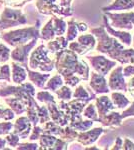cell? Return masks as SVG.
Listing matches in <instances>:
<instances>
[{
	"instance_id": "8fae6325",
	"label": "cell",
	"mask_w": 134,
	"mask_h": 150,
	"mask_svg": "<svg viewBox=\"0 0 134 150\" xmlns=\"http://www.w3.org/2000/svg\"><path fill=\"white\" fill-rule=\"evenodd\" d=\"M36 41H37V38L32 39L28 44H23V45L16 46L15 49L11 52V58L14 61H17V62H19V63L26 64L29 52H30V50L32 49L34 46H35Z\"/></svg>"
},
{
	"instance_id": "f35d334b",
	"label": "cell",
	"mask_w": 134,
	"mask_h": 150,
	"mask_svg": "<svg viewBox=\"0 0 134 150\" xmlns=\"http://www.w3.org/2000/svg\"><path fill=\"white\" fill-rule=\"evenodd\" d=\"M0 80L10 81V67L8 64H4L0 68Z\"/></svg>"
},
{
	"instance_id": "1f68e13d",
	"label": "cell",
	"mask_w": 134,
	"mask_h": 150,
	"mask_svg": "<svg viewBox=\"0 0 134 150\" xmlns=\"http://www.w3.org/2000/svg\"><path fill=\"white\" fill-rule=\"evenodd\" d=\"M63 83H64V81H63V78H62L61 75L56 74L50 79L49 81H48L47 85H46V89L55 92L57 89H59L60 87L63 85Z\"/></svg>"
},
{
	"instance_id": "d6a6232c",
	"label": "cell",
	"mask_w": 134,
	"mask_h": 150,
	"mask_svg": "<svg viewBox=\"0 0 134 150\" xmlns=\"http://www.w3.org/2000/svg\"><path fill=\"white\" fill-rule=\"evenodd\" d=\"M67 35L66 39L67 41H73L75 38L78 36V29H77V22H75L73 19L69 20L67 22Z\"/></svg>"
},
{
	"instance_id": "7c38bea8",
	"label": "cell",
	"mask_w": 134,
	"mask_h": 150,
	"mask_svg": "<svg viewBox=\"0 0 134 150\" xmlns=\"http://www.w3.org/2000/svg\"><path fill=\"white\" fill-rule=\"evenodd\" d=\"M102 133H104V129L102 127H97L91 130L88 129L86 131L78 132L76 139L80 144L84 145V146H89L100 137Z\"/></svg>"
},
{
	"instance_id": "ffe728a7",
	"label": "cell",
	"mask_w": 134,
	"mask_h": 150,
	"mask_svg": "<svg viewBox=\"0 0 134 150\" xmlns=\"http://www.w3.org/2000/svg\"><path fill=\"white\" fill-rule=\"evenodd\" d=\"M26 70L21 65L13 62L12 63V80L17 84L23 83V81L26 79Z\"/></svg>"
},
{
	"instance_id": "9f6ffc18",
	"label": "cell",
	"mask_w": 134,
	"mask_h": 150,
	"mask_svg": "<svg viewBox=\"0 0 134 150\" xmlns=\"http://www.w3.org/2000/svg\"><path fill=\"white\" fill-rule=\"evenodd\" d=\"M133 48H134V36H133Z\"/></svg>"
},
{
	"instance_id": "11a10c76",
	"label": "cell",
	"mask_w": 134,
	"mask_h": 150,
	"mask_svg": "<svg viewBox=\"0 0 134 150\" xmlns=\"http://www.w3.org/2000/svg\"><path fill=\"white\" fill-rule=\"evenodd\" d=\"M130 92L132 93V95H134V90H130Z\"/></svg>"
},
{
	"instance_id": "8d00e7d4",
	"label": "cell",
	"mask_w": 134,
	"mask_h": 150,
	"mask_svg": "<svg viewBox=\"0 0 134 150\" xmlns=\"http://www.w3.org/2000/svg\"><path fill=\"white\" fill-rule=\"evenodd\" d=\"M80 77L77 76V75L75 74H72V75H67V76H64L63 77V81H64V83L68 85L69 87H74L76 86L77 84L80 82Z\"/></svg>"
},
{
	"instance_id": "2e32d148",
	"label": "cell",
	"mask_w": 134,
	"mask_h": 150,
	"mask_svg": "<svg viewBox=\"0 0 134 150\" xmlns=\"http://www.w3.org/2000/svg\"><path fill=\"white\" fill-rule=\"evenodd\" d=\"M98 122H100L103 126L107 127H118L121 125L122 118H121V113L116 112L112 110L109 113H107L105 116L99 118Z\"/></svg>"
},
{
	"instance_id": "83f0119b",
	"label": "cell",
	"mask_w": 134,
	"mask_h": 150,
	"mask_svg": "<svg viewBox=\"0 0 134 150\" xmlns=\"http://www.w3.org/2000/svg\"><path fill=\"white\" fill-rule=\"evenodd\" d=\"M52 22H53V27H54V31L55 34L57 36H62L66 31V27H67V23L63 20L62 18L59 17H54L52 18Z\"/></svg>"
},
{
	"instance_id": "603a6c76",
	"label": "cell",
	"mask_w": 134,
	"mask_h": 150,
	"mask_svg": "<svg viewBox=\"0 0 134 150\" xmlns=\"http://www.w3.org/2000/svg\"><path fill=\"white\" fill-rule=\"evenodd\" d=\"M115 60L121 64H134V48L133 49L124 48Z\"/></svg>"
},
{
	"instance_id": "4fadbf2b",
	"label": "cell",
	"mask_w": 134,
	"mask_h": 150,
	"mask_svg": "<svg viewBox=\"0 0 134 150\" xmlns=\"http://www.w3.org/2000/svg\"><path fill=\"white\" fill-rule=\"evenodd\" d=\"M103 26H104V28H105V30L112 36V37L116 38V39H119L124 45H126V46H130L131 45L132 36H131L130 33L125 32V31H123V30H118V29L114 30L110 26V24H109L108 18L106 17V15L103 16Z\"/></svg>"
},
{
	"instance_id": "e0dca14e",
	"label": "cell",
	"mask_w": 134,
	"mask_h": 150,
	"mask_svg": "<svg viewBox=\"0 0 134 150\" xmlns=\"http://www.w3.org/2000/svg\"><path fill=\"white\" fill-rule=\"evenodd\" d=\"M134 8V2L132 0H115L112 4L105 7H102L103 12L119 11V10H129Z\"/></svg>"
},
{
	"instance_id": "c3c4849f",
	"label": "cell",
	"mask_w": 134,
	"mask_h": 150,
	"mask_svg": "<svg viewBox=\"0 0 134 150\" xmlns=\"http://www.w3.org/2000/svg\"><path fill=\"white\" fill-rule=\"evenodd\" d=\"M17 149H38V145L36 143H24L19 145Z\"/></svg>"
},
{
	"instance_id": "b9f144b4",
	"label": "cell",
	"mask_w": 134,
	"mask_h": 150,
	"mask_svg": "<svg viewBox=\"0 0 134 150\" xmlns=\"http://www.w3.org/2000/svg\"><path fill=\"white\" fill-rule=\"evenodd\" d=\"M13 128L11 122H0V135H7Z\"/></svg>"
},
{
	"instance_id": "cb8c5ba5",
	"label": "cell",
	"mask_w": 134,
	"mask_h": 150,
	"mask_svg": "<svg viewBox=\"0 0 134 150\" xmlns=\"http://www.w3.org/2000/svg\"><path fill=\"white\" fill-rule=\"evenodd\" d=\"M56 36L55 34V31H54V27H53V22H52V19H50L44 27L42 28L41 32H39V37L42 38L43 40L46 41H50L52 40Z\"/></svg>"
},
{
	"instance_id": "8992f818",
	"label": "cell",
	"mask_w": 134,
	"mask_h": 150,
	"mask_svg": "<svg viewBox=\"0 0 134 150\" xmlns=\"http://www.w3.org/2000/svg\"><path fill=\"white\" fill-rule=\"evenodd\" d=\"M104 15L109 18L112 22V26L118 30H131L133 28L134 12H125V13H111L104 12Z\"/></svg>"
},
{
	"instance_id": "60d3db41",
	"label": "cell",
	"mask_w": 134,
	"mask_h": 150,
	"mask_svg": "<svg viewBox=\"0 0 134 150\" xmlns=\"http://www.w3.org/2000/svg\"><path fill=\"white\" fill-rule=\"evenodd\" d=\"M6 142L8 143L9 146H12V147H16L17 145L19 143V136L15 133H8L6 136Z\"/></svg>"
},
{
	"instance_id": "7402d4cb",
	"label": "cell",
	"mask_w": 134,
	"mask_h": 150,
	"mask_svg": "<svg viewBox=\"0 0 134 150\" xmlns=\"http://www.w3.org/2000/svg\"><path fill=\"white\" fill-rule=\"evenodd\" d=\"M72 96L74 97L75 99H81V100H84L86 102H90L91 100H93L97 97L96 94L94 92H88L86 89L84 88L83 86H78L76 89H75V92L72 94Z\"/></svg>"
},
{
	"instance_id": "db71d44e",
	"label": "cell",
	"mask_w": 134,
	"mask_h": 150,
	"mask_svg": "<svg viewBox=\"0 0 134 150\" xmlns=\"http://www.w3.org/2000/svg\"><path fill=\"white\" fill-rule=\"evenodd\" d=\"M5 145H6V139L0 138V149H3Z\"/></svg>"
},
{
	"instance_id": "ac0fdd59",
	"label": "cell",
	"mask_w": 134,
	"mask_h": 150,
	"mask_svg": "<svg viewBox=\"0 0 134 150\" xmlns=\"http://www.w3.org/2000/svg\"><path fill=\"white\" fill-rule=\"evenodd\" d=\"M68 46V41L63 36H58L55 40H50L47 44V49L50 53H57Z\"/></svg>"
},
{
	"instance_id": "9a60e30c",
	"label": "cell",
	"mask_w": 134,
	"mask_h": 150,
	"mask_svg": "<svg viewBox=\"0 0 134 150\" xmlns=\"http://www.w3.org/2000/svg\"><path fill=\"white\" fill-rule=\"evenodd\" d=\"M32 123L28 119V117L21 116L16 120L14 124V133L19 136V138H27L30 133Z\"/></svg>"
},
{
	"instance_id": "d590c367",
	"label": "cell",
	"mask_w": 134,
	"mask_h": 150,
	"mask_svg": "<svg viewBox=\"0 0 134 150\" xmlns=\"http://www.w3.org/2000/svg\"><path fill=\"white\" fill-rule=\"evenodd\" d=\"M68 48L70 50H72L73 52H75L77 55H84L89 51L86 47H84L83 45H81L79 42H72L68 45Z\"/></svg>"
},
{
	"instance_id": "7bdbcfd3",
	"label": "cell",
	"mask_w": 134,
	"mask_h": 150,
	"mask_svg": "<svg viewBox=\"0 0 134 150\" xmlns=\"http://www.w3.org/2000/svg\"><path fill=\"white\" fill-rule=\"evenodd\" d=\"M43 133V129L41 128L40 126H37V125H34V128L32 130V133H31L30 137H29V139L31 140V141H34V140H37L39 139L40 135Z\"/></svg>"
},
{
	"instance_id": "f907efd6",
	"label": "cell",
	"mask_w": 134,
	"mask_h": 150,
	"mask_svg": "<svg viewBox=\"0 0 134 150\" xmlns=\"http://www.w3.org/2000/svg\"><path fill=\"white\" fill-rule=\"evenodd\" d=\"M77 29H78V32H86L88 30V26L86 23L77 22Z\"/></svg>"
},
{
	"instance_id": "f1b7e54d",
	"label": "cell",
	"mask_w": 134,
	"mask_h": 150,
	"mask_svg": "<svg viewBox=\"0 0 134 150\" xmlns=\"http://www.w3.org/2000/svg\"><path fill=\"white\" fill-rule=\"evenodd\" d=\"M43 133L46 134H51V135H59L61 132L62 127L60 125L56 124L53 121H47L45 123H43Z\"/></svg>"
},
{
	"instance_id": "4dcf8cb0",
	"label": "cell",
	"mask_w": 134,
	"mask_h": 150,
	"mask_svg": "<svg viewBox=\"0 0 134 150\" xmlns=\"http://www.w3.org/2000/svg\"><path fill=\"white\" fill-rule=\"evenodd\" d=\"M94 121L93 120H80L78 122H73V123H69V126L72 127L73 129L77 130L78 132H81V131H86V130L90 129V128L92 127V125H93Z\"/></svg>"
},
{
	"instance_id": "7a4b0ae2",
	"label": "cell",
	"mask_w": 134,
	"mask_h": 150,
	"mask_svg": "<svg viewBox=\"0 0 134 150\" xmlns=\"http://www.w3.org/2000/svg\"><path fill=\"white\" fill-rule=\"evenodd\" d=\"M78 55L72 50L65 49L55 53V67L62 77L77 73L80 65Z\"/></svg>"
},
{
	"instance_id": "836d02e7",
	"label": "cell",
	"mask_w": 134,
	"mask_h": 150,
	"mask_svg": "<svg viewBox=\"0 0 134 150\" xmlns=\"http://www.w3.org/2000/svg\"><path fill=\"white\" fill-rule=\"evenodd\" d=\"M56 95L58 96V98L62 101H69L72 98V90L70 89L69 86H61L59 88V90H56Z\"/></svg>"
},
{
	"instance_id": "e575fe53",
	"label": "cell",
	"mask_w": 134,
	"mask_h": 150,
	"mask_svg": "<svg viewBox=\"0 0 134 150\" xmlns=\"http://www.w3.org/2000/svg\"><path fill=\"white\" fill-rule=\"evenodd\" d=\"M36 98H37V100H39L40 102L45 103V104L56 102L54 96L51 95L48 91H40V92H38L37 95H36Z\"/></svg>"
},
{
	"instance_id": "3957f363",
	"label": "cell",
	"mask_w": 134,
	"mask_h": 150,
	"mask_svg": "<svg viewBox=\"0 0 134 150\" xmlns=\"http://www.w3.org/2000/svg\"><path fill=\"white\" fill-rule=\"evenodd\" d=\"M39 26L36 27H28L23 29H17L15 31H11L8 33H3L1 35L3 39L7 44L10 46H19V45L26 44V42L29 40L35 39L39 37Z\"/></svg>"
},
{
	"instance_id": "484cf974",
	"label": "cell",
	"mask_w": 134,
	"mask_h": 150,
	"mask_svg": "<svg viewBox=\"0 0 134 150\" xmlns=\"http://www.w3.org/2000/svg\"><path fill=\"white\" fill-rule=\"evenodd\" d=\"M77 135H78V131H77V130L73 129L69 125H66V126H64V128L62 127L59 136H60V138L65 140V141L71 142L77 138Z\"/></svg>"
},
{
	"instance_id": "681fc988",
	"label": "cell",
	"mask_w": 134,
	"mask_h": 150,
	"mask_svg": "<svg viewBox=\"0 0 134 150\" xmlns=\"http://www.w3.org/2000/svg\"><path fill=\"white\" fill-rule=\"evenodd\" d=\"M122 144H123V140L121 137H116L115 139V144H114V147H112L113 150H121L122 149Z\"/></svg>"
},
{
	"instance_id": "680465c9",
	"label": "cell",
	"mask_w": 134,
	"mask_h": 150,
	"mask_svg": "<svg viewBox=\"0 0 134 150\" xmlns=\"http://www.w3.org/2000/svg\"><path fill=\"white\" fill-rule=\"evenodd\" d=\"M132 1H133V2H134V0H132Z\"/></svg>"
},
{
	"instance_id": "277c9868",
	"label": "cell",
	"mask_w": 134,
	"mask_h": 150,
	"mask_svg": "<svg viewBox=\"0 0 134 150\" xmlns=\"http://www.w3.org/2000/svg\"><path fill=\"white\" fill-rule=\"evenodd\" d=\"M49 51L45 45H40L30 55L29 65L32 69L50 72L55 67V59L49 58Z\"/></svg>"
},
{
	"instance_id": "52a82bcc",
	"label": "cell",
	"mask_w": 134,
	"mask_h": 150,
	"mask_svg": "<svg viewBox=\"0 0 134 150\" xmlns=\"http://www.w3.org/2000/svg\"><path fill=\"white\" fill-rule=\"evenodd\" d=\"M123 66H118L111 71L108 78V87L113 91H124L127 92V83L124 79V75L122 73Z\"/></svg>"
},
{
	"instance_id": "44dd1931",
	"label": "cell",
	"mask_w": 134,
	"mask_h": 150,
	"mask_svg": "<svg viewBox=\"0 0 134 150\" xmlns=\"http://www.w3.org/2000/svg\"><path fill=\"white\" fill-rule=\"evenodd\" d=\"M111 100L113 102L114 106L119 108V109H125L131 103L130 100L124 94L118 92V91H114L111 94Z\"/></svg>"
},
{
	"instance_id": "d4e9b609",
	"label": "cell",
	"mask_w": 134,
	"mask_h": 150,
	"mask_svg": "<svg viewBox=\"0 0 134 150\" xmlns=\"http://www.w3.org/2000/svg\"><path fill=\"white\" fill-rule=\"evenodd\" d=\"M5 102L8 104V105L11 107V109H13L14 112L18 115L22 114L23 112L26 111V106L24 105V103L20 100V99L17 98V97L5 99Z\"/></svg>"
},
{
	"instance_id": "5b68a950",
	"label": "cell",
	"mask_w": 134,
	"mask_h": 150,
	"mask_svg": "<svg viewBox=\"0 0 134 150\" xmlns=\"http://www.w3.org/2000/svg\"><path fill=\"white\" fill-rule=\"evenodd\" d=\"M27 22L25 15L20 10L6 8L2 12L0 17V29H5L13 27L20 24H25Z\"/></svg>"
},
{
	"instance_id": "6f0895ef",
	"label": "cell",
	"mask_w": 134,
	"mask_h": 150,
	"mask_svg": "<svg viewBox=\"0 0 134 150\" xmlns=\"http://www.w3.org/2000/svg\"><path fill=\"white\" fill-rule=\"evenodd\" d=\"M133 26H134V21H133Z\"/></svg>"
},
{
	"instance_id": "ba28073f",
	"label": "cell",
	"mask_w": 134,
	"mask_h": 150,
	"mask_svg": "<svg viewBox=\"0 0 134 150\" xmlns=\"http://www.w3.org/2000/svg\"><path fill=\"white\" fill-rule=\"evenodd\" d=\"M88 60L91 64V66L93 67V69L97 73L102 74V75H107L109 73V71L116 66V61H112V60L107 59L105 56H90L88 57Z\"/></svg>"
},
{
	"instance_id": "4316f807",
	"label": "cell",
	"mask_w": 134,
	"mask_h": 150,
	"mask_svg": "<svg viewBox=\"0 0 134 150\" xmlns=\"http://www.w3.org/2000/svg\"><path fill=\"white\" fill-rule=\"evenodd\" d=\"M82 114L85 118L90 120H93V121H98V113H97L96 106L92 103H87V105L84 107L83 111H82Z\"/></svg>"
},
{
	"instance_id": "816d5d0a",
	"label": "cell",
	"mask_w": 134,
	"mask_h": 150,
	"mask_svg": "<svg viewBox=\"0 0 134 150\" xmlns=\"http://www.w3.org/2000/svg\"><path fill=\"white\" fill-rule=\"evenodd\" d=\"M72 0H60V6L62 7H70Z\"/></svg>"
},
{
	"instance_id": "74e56055",
	"label": "cell",
	"mask_w": 134,
	"mask_h": 150,
	"mask_svg": "<svg viewBox=\"0 0 134 150\" xmlns=\"http://www.w3.org/2000/svg\"><path fill=\"white\" fill-rule=\"evenodd\" d=\"M14 118V112L9 108L0 105V120H11Z\"/></svg>"
},
{
	"instance_id": "ee69618b",
	"label": "cell",
	"mask_w": 134,
	"mask_h": 150,
	"mask_svg": "<svg viewBox=\"0 0 134 150\" xmlns=\"http://www.w3.org/2000/svg\"><path fill=\"white\" fill-rule=\"evenodd\" d=\"M130 104L131 105L129 106L128 108H125V110L121 113V118H122V120L127 117H130V116H134V101Z\"/></svg>"
},
{
	"instance_id": "5bb4252c",
	"label": "cell",
	"mask_w": 134,
	"mask_h": 150,
	"mask_svg": "<svg viewBox=\"0 0 134 150\" xmlns=\"http://www.w3.org/2000/svg\"><path fill=\"white\" fill-rule=\"evenodd\" d=\"M95 100H96V105L95 106H96L99 118L103 117L107 113L115 109V106H114L113 102H112L111 98H109L107 95H102L99 96V97H96Z\"/></svg>"
},
{
	"instance_id": "f5cc1de1",
	"label": "cell",
	"mask_w": 134,
	"mask_h": 150,
	"mask_svg": "<svg viewBox=\"0 0 134 150\" xmlns=\"http://www.w3.org/2000/svg\"><path fill=\"white\" fill-rule=\"evenodd\" d=\"M127 88L129 90H134V76L130 79V81L127 83Z\"/></svg>"
},
{
	"instance_id": "7dc6e473",
	"label": "cell",
	"mask_w": 134,
	"mask_h": 150,
	"mask_svg": "<svg viewBox=\"0 0 134 150\" xmlns=\"http://www.w3.org/2000/svg\"><path fill=\"white\" fill-rule=\"evenodd\" d=\"M122 149H125V150L132 149V150H134V143L131 141L130 139H128L127 137H125V138H124V143L122 144Z\"/></svg>"
},
{
	"instance_id": "f546056e",
	"label": "cell",
	"mask_w": 134,
	"mask_h": 150,
	"mask_svg": "<svg viewBox=\"0 0 134 150\" xmlns=\"http://www.w3.org/2000/svg\"><path fill=\"white\" fill-rule=\"evenodd\" d=\"M78 42L81 45H83L84 47H86L87 49L91 50L95 47L96 44V39H95V36L93 34H85L81 35L78 37Z\"/></svg>"
},
{
	"instance_id": "ab89813d",
	"label": "cell",
	"mask_w": 134,
	"mask_h": 150,
	"mask_svg": "<svg viewBox=\"0 0 134 150\" xmlns=\"http://www.w3.org/2000/svg\"><path fill=\"white\" fill-rule=\"evenodd\" d=\"M10 57V49L4 44H0V62H6Z\"/></svg>"
},
{
	"instance_id": "30bf717a",
	"label": "cell",
	"mask_w": 134,
	"mask_h": 150,
	"mask_svg": "<svg viewBox=\"0 0 134 150\" xmlns=\"http://www.w3.org/2000/svg\"><path fill=\"white\" fill-rule=\"evenodd\" d=\"M90 87L93 89L95 94H108L110 89L108 87L107 80L104 75L97 73L96 71L91 73V79H90Z\"/></svg>"
},
{
	"instance_id": "bcb514c9",
	"label": "cell",
	"mask_w": 134,
	"mask_h": 150,
	"mask_svg": "<svg viewBox=\"0 0 134 150\" xmlns=\"http://www.w3.org/2000/svg\"><path fill=\"white\" fill-rule=\"evenodd\" d=\"M5 3L8 6L11 7H19V6H22L24 5L26 0H4Z\"/></svg>"
},
{
	"instance_id": "9c48e42d",
	"label": "cell",
	"mask_w": 134,
	"mask_h": 150,
	"mask_svg": "<svg viewBox=\"0 0 134 150\" xmlns=\"http://www.w3.org/2000/svg\"><path fill=\"white\" fill-rule=\"evenodd\" d=\"M40 149H67L68 142L61 138H56L55 135L42 133L39 137Z\"/></svg>"
},
{
	"instance_id": "6da1fadb",
	"label": "cell",
	"mask_w": 134,
	"mask_h": 150,
	"mask_svg": "<svg viewBox=\"0 0 134 150\" xmlns=\"http://www.w3.org/2000/svg\"><path fill=\"white\" fill-rule=\"evenodd\" d=\"M91 33L97 38L98 44L96 50L103 54H107L109 57L115 60L120 54V52L124 49V45L119 43L116 38L107 34L104 26L102 25L98 28L91 29Z\"/></svg>"
},
{
	"instance_id": "f6af8a7d",
	"label": "cell",
	"mask_w": 134,
	"mask_h": 150,
	"mask_svg": "<svg viewBox=\"0 0 134 150\" xmlns=\"http://www.w3.org/2000/svg\"><path fill=\"white\" fill-rule=\"evenodd\" d=\"M124 77H130L134 75V64H129L122 69Z\"/></svg>"
},
{
	"instance_id": "d6986e66",
	"label": "cell",
	"mask_w": 134,
	"mask_h": 150,
	"mask_svg": "<svg viewBox=\"0 0 134 150\" xmlns=\"http://www.w3.org/2000/svg\"><path fill=\"white\" fill-rule=\"evenodd\" d=\"M26 69H27V72H28L29 79L33 82V84L36 87L43 88L46 80H47L48 78H50V74H41V73H39V72L31 71V70H29L27 68V66H26Z\"/></svg>"
}]
</instances>
